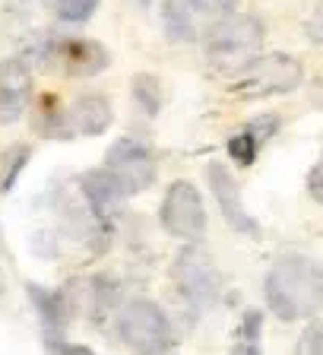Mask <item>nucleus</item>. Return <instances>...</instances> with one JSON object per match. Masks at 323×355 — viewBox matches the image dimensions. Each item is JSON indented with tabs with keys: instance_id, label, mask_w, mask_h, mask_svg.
Listing matches in <instances>:
<instances>
[{
	"instance_id": "obj_1",
	"label": "nucleus",
	"mask_w": 323,
	"mask_h": 355,
	"mask_svg": "<svg viewBox=\"0 0 323 355\" xmlns=\"http://www.w3.org/2000/svg\"><path fill=\"white\" fill-rule=\"evenodd\" d=\"M263 298L266 308L286 324L314 318L323 308V270L311 257L286 254L266 270Z\"/></svg>"
},
{
	"instance_id": "obj_2",
	"label": "nucleus",
	"mask_w": 323,
	"mask_h": 355,
	"mask_svg": "<svg viewBox=\"0 0 323 355\" xmlns=\"http://www.w3.org/2000/svg\"><path fill=\"white\" fill-rule=\"evenodd\" d=\"M263 22L257 16H222L213 29L206 32V60L216 73L238 76L263 48Z\"/></svg>"
},
{
	"instance_id": "obj_3",
	"label": "nucleus",
	"mask_w": 323,
	"mask_h": 355,
	"mask_svg": "<svg viewBox=\"0 0 323 355\" xmlns=\"http://www.w3.org/2000/svg\"><path fill=\"white\" fill-rule=\"evenodd\" d=\"M118 336L137 355H165L175 343L171 320L152 298H130L118 311Z\"/></svg>"
},
{
	"instance_id": "obj_4",
	"label": "nucleus",
	"mask_w": 323,
	"mask_h": 355,
	"mask_svg": "<svg viewBox=\"0 0 323 355\" xmlns=\"http://www.w3.org/2000/svg\"><path fill=\"white\" fill-rule=\"evenodd\" d=\"M304 83V67L298 58L282 51L260 54L244 67L238 80L232 83V92L238 98H270V96H286Z\"/></svg>"
},
{
	"instance_id": "obj_5",
	"label": "nucleus",
	"mask_w": 323,
	"mask_h": 355,
	"mask_svg": "<svg viewBox=\"0 0 323 355\" xmlns=\"http://www.w3.org/2000/svg\"><path fill=\"white\" fill-rule=\"evenodd\" d=\"M35 58L44 67H58L67 76H98L108 70L111 54L102 42L82 35H48L35 44Z\"/></svg>"
},
{
	"instance_id": "obj_6",
	"label": "nucleus",
	"mask_w": 323,
	"mask_h": 355,
	"mask_svg": "<svg viewBox=\"0 0 323 355\" xmlns=\"http://www.w3.org/2000/svg\"><path fill=\"white\" fill-rule=\"evenodd\" d=\"M171 279L193 311L213 308L222 295V273L216 270L213 257L200 248H187L177 254L175 266H171Z\"/></svg>"
},
{
	"instance_id": "obj_7",
	"label": "nucleus",
	"mask_w": 323,
	"mask_h": 355,
	"mask_svg": "<svg viewBox=\"0 0 323 355\" xmlns=\"http://www.w3.org/2000/svg\"><path fill=\"white\" fill-rule=\"evenodd\" d=\"M162 229L181 241H200L206 232V207L197 184L191 181H171L159 207Z\"/></svg>"
},
{
	"instance_id": "obj_8",
	"label": "nucleus",
	"mask_w": 323,
	"mask_h": 355,
	"mask_svg": "<svg viewBox=\"0 0 323 355\" xmlns=\"http://www.w3.org/2000/svg\"><path fill=\"white\" fill-rule=\"evenodd\" d=\"M105 165H108L114 175L121 178V184L127 187V193H140L149 191L159 178V162H155V153L137 137H121L108 146L105 153Z\"/></svg>"
},
{
	"instance_id": "obj_9",
	"label": "nucleus",
	"mask_w": 323,
	"mask_h": 355,
	"mask_svg": "<svg viewBox=\"0 0 323 355\" xmlns=\"http://www.w3.org/2000/svg\"><path fill=\"white\" fill-rule=\"evenodd\" d=\"M206 181H209V191H213L216 207L222 209V219L228 222V229H235L238 235L247 238H260V222L244 207L241 184L232 175V168L225 162H209L206 165Z\"/></svg>"
},
{
	"instance_id": "obj_10",
	"label": "nucleus",
	"mask_w": 323,
	"mask_h": 355,
	"mask_svg": "<svg viewBox=\"0 0 323 355\" xmlns=\"http://www.w3.org/2000/svg\"><path fill=\"white\" fill-rule=\"evenodd\" d=\"M32 102V67L26 58L0 60V124H13Z\"/></svg>"
},
{
	"instance_id": "obj_11",
	"label": "nucleus",
	"mask_w": 323,
	"mask_h": 355,
	"mask_svg": "<svg viewBox=\"0 0 323 355\" xmlns=\"http://www.w3.org/2000/svg\"><path fill=\"white\" fill-rule=\"evenodd\" d=\"M80 191L86 197L89 209H92V219L96 222H108V216L124 203L130 193L121 184V178L105 165V168H92L86 175H80Z\"/></svg>"
},
{
	"instance_id": "obj_12",
	"label": "nucleus",
	"mask_w": 323,
	"mask_h": 355,
	"mask_svg": "<svg viewBox=\"0 0 323 355\" xmlns=\"http://www.w3.org/2000/svg\"><path fill=\"white\" fill-rule=\"evenodd\" d=\"M276 130H279V118H276V114H260V118L247 121V124L228 140V159H235V165H241V168L254 165L260 149L276 137Z\"/></svg>"
},
{
	"instance_id": "obj_13",
	"label": "nucleus",
	"mask_w": 323,
	"mask_h": 355,
	"mask_svg": "<svg viewBox=\"0 0 323 355\" xmlns=\"http://www.w3.org/2000/svg\"><path fill=\"white\" fill-rule=\"evenodd\" d=\"M67 118L76 137H98L111 127L114 121V108L102 92H86V96L73 98V105L67 108Z\"/></svg>"
},
{
	"instance_id": "obj_14",
	"label": "nucleus",
	"mask_w": 323,
	"mask_h": 355,
	"mask_svg": "<svg viewBox=\"0 0 323 355\" xmlns=\"http://www.w3.org/2000/svg\"><path fill=\"white\" fill-rule=\"evenodd\" d=\"M26 295H29L32 308L38 311L44 330L48 333H60L70 320V302H67V292H54V288H44L38 282H26Z\"/></svg>"
},
{
	"instance_id": "obj_15",
	"label": "nucleus",
	"mask_w": 323,
	"mask_h": 355,
	"mask_svg": "<svg viewBox=\"0 0 323 355\" xmlns=\"http://www.w3.org/2000/svg\"><path fill=\"white\" fill-rule=\"evenodd\" d=\"M35 130L48 140H70L76 137L73 127H70V118H67V108L58 102L54 96H44L35 108Z\"/></svg>"
},
{
	"instance_id": "obj_16",
	"label": "nucleus",
	"mask_w": 323,
	"mask_h": 355,
	"mask_svg": "<svg viewBox=\"0 0 323 355\" xmlns=\"http://www.w3.org/2000/svg\"><path fill=\"white\" fill-rule=\"evenodd\" d=\"M162 26H165V35L171 42H191L197 35V26H193V13L184 7L181 0H165L162 3Z\"/></svg>"
},
{
	"instance_id": "obj_17",
	"label": "nucleus",
	"mask_w": 323,
	"mask_h": 355,
	"mask_svg": "<svg viewBox=\"0 0 323 355\" xmlns=\"http://www.w3.org/2000/svg\"><path fill=\"white\" fill-rule=\"evenodd\" d=\"M32 159V146L29 143H13L10 149H3L0 155V193H10L19 181V175L26 171Z\"/></svg>"
},
{
	"instance_id": "obj_18",
	"label": "nucleus",
	"mask_w": 323,
	"mask_h": 355,
	"mask_svg": "<svg viewBox=\"0 0 323 355\" xmlns=\"http://www.w3.org/2000/svg\"><path fill=\"white\" fill-rule=\"evenodd\" d=\"M133 102L137 108L146 114V118H155L162 111V102H165V92H162L159 76L152 73H137L133 76Z\"/></svg>"
},
{
	"instance_id": "obj_19",
	"label": "nucleus",
	"mask_w": 323,
	"mask_h": 355,
	"mask_svg": "<svg viewBox=\"0 0 323 355\" xmlns=\"http://www.w3.org/2000/svg\"><path fill=\"white\" fill-rule=\"evenodd\" d=\"M48 13H54L60 22L67 26H80V22H89L98 10V0H42Z\"/></svg>"
},
{
	"instance_id": "obj_20",
	"label": "nucleus",
	"mask_w": 323,
	"mask_h": 355,
	"mask_svg": "<svg viewBox=\"0 0 323 355\" xmlns=\"http://www.w3.org/2000/svg\"><path fill=\"white\" fill-rule=\"evenodd\" d=\"M89 292H92V314H108V308L118 302V282L111 276H92Z\"/></svg>"
},
{
	"instance_id": "obj_21",
	"label": "nucleus",
	"mask_w": 323,
	"mask_h": 355,
	"mask_svg": "<svg viewBox=\"0 0 323 355\" xmlns=\"http://www.w3.org/2000/svg\"><path fill=\"white\" fill-rule=\"evenodd\" d=\"M184 7L191 10L193 16H213V19H222V16L235 13L238 0H181Z\"/></svg>"
},
{
	"instance_id": "obj_22",
	"label": "nucleus",
	"mask_w": 323,
	"mask_h": 355,
	"mask_svg": "<svg viewBox=\"0 0 323 355\" xmlns=\"http://www.w3.org/2000/svg\"><path fill=\"white\" fill-rule=\"evenodd\" d=\"M295 355H323V320L304 327V333L298 336V346H295Z\"/></svg>"
},
{
	"instance_id": "obj_23",
	"label": "nucleus",
	"mask_w": 323,
	"mask_h": 355,
	"mask_svg": "<svg viewBox=\"0 0 323 355\" xmlns=\"http://www.w3.org/2000/svg\"><path fill=\"white\" fill-rule=\"evenodd\" d=\"M44 352L48 355H96L89 346H80V343L64 340L60 333H48V336H44Z\"/></svg>"
},
{
	"instance_id": "obj_24",
	"label": "nucleus",
	"mask_w": 323,
	"mask_h": 355,
	"mask_svg": "<svg viewBox=\"0 0 323 355\" xmlns=\"http://www.w3.org/2000/svg\"><path fill=\"white\" fill-rule=\"evenodd\" d=\"M304 35H308L311 44L323 48V0H317L314 10H311V16L304 19Z\"/></svg>"
},
{
	"instance_id": "obj_25",
	"label": "nucleus",
	"mask_w": 323,
	"mask_h": 355,
	"mask_svg": "<svg viewBox=\"0 0 323 355\" xmlns=\"http://www.w3.org/2000/svg\"><path fill=\"white\" fill-rule=\"evenodd\" d=\"M304 187H308V197L314 203H323V153L317 155V162L311 165L308 178H304Z\"/></svg>"
},
{
	"instance_id": "obj_26",
	"label": "nucleus",
	"mask_w": 323,
	"mask_h": 355,
	"mask_svg": "<svg viewBox=\"0 0 323 355\" xmlns=\"http://www.w3.org/2000/svg\"><path fill=\"white\" fill-rule=\"evenodd\" d=\"M260 327H263V318H260V311L250 308L241 320V340H260Z\"/></svg>"
},
{
	"instance_id": "obj_27",
	"label": "nucleus",
	"mask_w": 323,
	"mask_h": 355,
	"mask_svg": "<svg viewBox=\"0 0 323 355\" xmlns=\"http://www.w3.org/2000/svg\"><path fill=\"white\" fill-rule=\"evenodd\" d=\"M228 355H260V349H257V340H241L235 349Z\"/></svg>"
},
{
	"instance_id": "obj_28",
	"label": "nucleus",
	"mask_w": 323,
	"mask_h": 355,
	"mask_svg": "<svg viewBox=\"0 0 323 355\" xmlns=\"http://www.w3.org/2000/svg\"><path fill=\"white\" fill-rule=\"evenodd\" d=\"M311 102H314L317 108H323V80H314V86H311Z\"/></svg>"
},
{
	"instance_id": "obj_29",
	"label": "nucleus",
	"mask_w": 323,
	"mask_h": 355,
	"mask_svg": "<svg viewBox=\"0 0 323 355\" xmlns=\"http://www.w3.org/2000/svg\"><path fill=\"white\" fill-rule=\"evenodd\" d=\"M127 3H130V7H137V10H146L152 0H127Z\"/></svg>"
}]
</instances>
